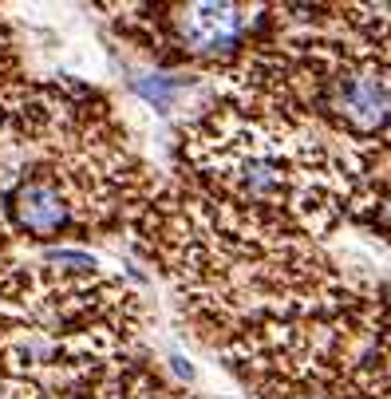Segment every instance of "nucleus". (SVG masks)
Listing matches in <instances>:
<instances>
[{"label":"nucleus","instance_id":"obj_3","mask_svg":"<svg viewBox=\"0 0 391 399\" xmlns=\"http://www.w3.org/2000/svg\"><path fill=\"white\" fill-rule=\"evenodd\" d=\"M178 40L194 56H225L245 32V12L233 4H190L174 16Z\"/></svg>","mask_w":391,"mask_h":399},{"label":"nucleus","instance_id":"obj_1","mask_svg":"<svg viewBox=\"0 0 391 399\" xmlns=\"http://www.w3.org/2000/svg\"><path fill=\"white\" fill-rule=\"evenodd\" d=\"M205 166L218 178V186L238 202H281L285 198V166L281 158L261 143H245V138H221L213 151L205 154Z\"/></svg>","mask_w":391,"mask_h":399},{"label":"nucleus","instance_id":"obj_2","mask_svg":"<svg viewBox=\"0 0 391 399\" xmlns=\"http://www.w3.org/2000/svg\"><path fill=\"white\" fill-rule=\"evenodd\" d=\"M328 111L356 135H372L391 123V71L375 64L340 68L328 84Z\"/></svg>","mask_w":391,"mask_h":399},{"label":"nucleus","instance_id":"obj_4","mask_svg":"<svg viewBox=\"0 0 391 399\" xmlns=\"http://www.w3.org/2000/svg\"><path fill=\"white\" fill-rule=\"evenodd\" d=\"M138 91L154 103V107H171L174 91H178V79H166V76H154V79H138Z\"/></svg>","mask_w":391,"mask_h":399},{"label":"nucleus","instance_id":"obj_5","mask_svg":"<svg viewBox=\"0 0 391 399\" xmlns=\"http://www.w3.org/2000/svg\"><path fill=\"white\" fill-rule=\"evenodd\" d=\"M0 399H40V391L24 380H12V375H0Z\"/></svg>","mask_w":391,"mask_h":399}]
</instances>
